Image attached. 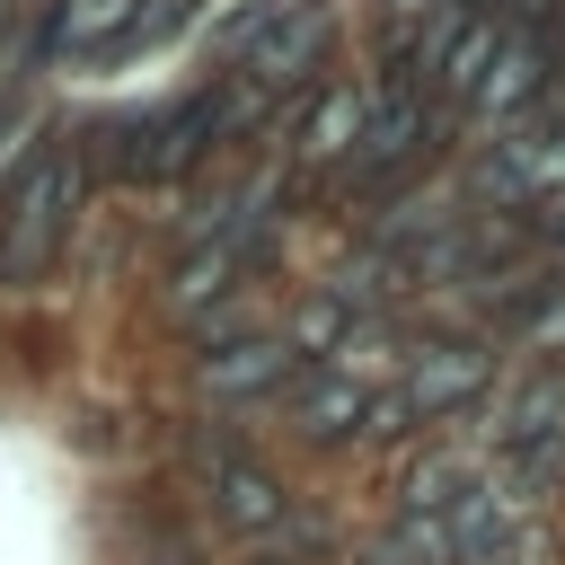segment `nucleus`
<instances>
[{
    "label": "nucleus",
    "mask_w": 565,
    "mask_h": 565,
    "mask_svg": "<svg viewBox=\"0 0 565 565\" xmlns=\"http://www.w3.org/2000/svg\"><path fill=\"white\" fill-rule=\"evenodd\" d=\"M79 221V150L35 141L26 168L0 185V282H44Z\"/></svg>",
    "instance_id": "1"
},
{
    "label": "nucleus",
    "mask_w": 565,
    "mask_h": 565,
    "mask_svg": "<svg viewBox=\"0 0 565 565\" xmlns=\"http://www.w3.org/2000/svg\"><path fill=\"white\" fill-rule=\"evenodd\" d=\"M486 388H494V353H486V344H424V353L406 362V380L371 397L362 433H371V441H406L415 424H441V415L477 406Z\"/></svg>",
    "instance_id": "2"
},
{
    "label": "nucleus",
    "mask_w": 565,
    "mask_h": 565,
    "mask_svg": "<svg viewBox=\"0 0 565 565\" xmlns=\"http://www.w3.org/2000/svg\"><path fill=\"white\" fill-rule=\"evenodd\" d=\"M247 106H256V97H238V88H194V97H177L159 124H141V141L124 150V168L150 177V185H168V177H185V168H194Z\"/></svg>",
    "instance_id": "3"
},
{
    "label": "nucleus",
    "mask_w": 565,
    "mask_h": 565,
    "mask_svg": "<svg viewBox=\"0 0 565 565\" xmlns=\"http://www.w3.org/2000/svg\"><path fill=\"white\" fill-rule=\"evenodd\" d=\"M415 159H433V97H424V79H397V88L362 115V141H353V159H344V185L380 194V185H397Z\"/></svg>",
    "instance_id": "4"
},
{
    "label": "nucleus",
    "mask_w": 565,
    "mask_h": 565,
    "mask_svg": "<svg viewBox=\"0 0 565 565\" xmlns=\"http://www.w3.org/2000/svg\"><path fill=\"white\" fill-rule=\"evenodd\" d=\"M327 35H335V9H327V0H282V18H274L256 44H247V97L300 88V79L318 71Z\"/></svg>",
    "instance_id": "5"
},
{
    "label": "nucleus",
    "mask_w": 565,
    "mask_h": 565,
    "mask_svg": "<svg viewBox=\"0 0 565 565\" xmlns=\"http://www.w3.org/2000/svg\"><path fill=\"white\" fill-rule=\"evenodd\" d=\"M494 53H503V26H494L486 9H450L441 35L424 44V97H433V88H441V97H477V79L494 71Z\"/></svg>",
    "instance_id": "6"
},
{
    "label": "nucleus",
    "mask_w": 565,
    "mask_h": 565,
    "mask_svg": "<svg viewBox=\"0 0 565 565\" xmlns=\"http://www.w3.org/2000/svg\"><path fill=\"white\" fill-rule=\"evenodd\" d=\"M300 371V353L282 344V335H238V344H212L203 353V388L212 397H265V388H282Z\"/></svg>",
    "instance_id": "7"
},
{
    "label": "nucleus",
    "mask_w": 565,
    "mask_h": 565,
    "mask_svg": "<svg viewBox=\"0 0 565 565\" xmlns=\"http://www.w3.org/2000/svg\"><path fill=\"white\" fill-rule=\"evenodd\" d=\"M547 71H556V53H547V35H503V53H494V71L477 79V115L486 124H503V115H521L539 88H547Z\"/></svg>",
    "instance_id": "8"
},
{
    "label": "nucleus",
    "mask_w": 565,
    "mask_h": 565,
    "mask_svg": "<svg viewBox=\"0 0 565 565\" xmlns=\"http://www.w3.org/2000/svg\"><path fill=\"white\" fill-rule=\"evenodd\" d=\"M477 486H486L477 459H459V450H424V459L397 477V521H450Z\"/></svg>",
    "instance_id": "9"
},
{
    "label": "nucleus",
    "mask_w": 565,
    "mask_h": 565,
    "mask_svg": "<svg viewBox=\"0 0 565 565\" xmlns=\"http://www.w3.org/2000/svg\"><path fill=\"white\" fill-rule=\"evenodd\" d=\"M212 512H221L230 530H282L291 494H282V477L256 468V459H212Z\"/></svg>",
    "instance_id": "10"
},
{
    "label": "nucleus",
    "mask_w": 565,
    "mask_h": 565,
    "mask_svg": "<svg viewBox=\"0 0 565 565\" xmlns=\"http://www.w3.org/2000/svg\"><path fill=\"white\" fill-rule=\"evenodd\" d=\"M362 115H371V97L362 88H318V106L300 115V168H344L353 159V141H362Z\"/></svg>",
    "instance_id": "11"
},
{
    "label": "nucleus",
    "mask_w": 565,
    "mask_h": 565,
    "mask_svg": "<svg viewBox=\"0 0 565 565\" xmlns=\"http://www.w3.org/2000/svg\"><path fill=\"white\" fill-rule=\"evenodd\" d=\"M362 415H371V388L353 371H318V380L291 388V424L309 441H344V433H362Z\"/></svg>",
    "instance_id": "12"
},
{
    "label": "nucleus",
    "mask_w": 565,
    "mask_h": 565,
    "mask_svg": "<svg viewBox=\"0 0 565 565\" xmlns=\"http://www.w3.org/2000/svg\"><path fill=\"white\" fill-rule=\"evenodd\" d=\"M494 441H503L512 459H530V450H547V441H565V380H556V371H539V380H521V388L503 397V424H494Z\"/></svg>",
    "instance_id": "13"
},
{
    "label": "nucleus",
    "mask_w": 565,
    "mask_h": 565,
    "mask_svg": "<svg viewBox=\"0 0 565 565\" xmlns=\"http://www.w3.org/2000/svg\"><path fill=\"white\" fill-rule=\"evenodd\" d=\"M132 9H141V0H71L62 26H53V44H71V53H124Z\"/></svg>",
    "instance_id": "14"
},
{
    "label": "nucleus",
    "mask_w": 565,
    "mask_h": 565,
    "mask_svg": "<svg viewBox=\"0 0 565 565\" xmlns=\"http://www.w3.org/2000/svg\"><path fill=\"white\" fill-rule=\"evenodd\" d=\"M539 238L565 256V194H547V203H539Z\"/></svg>",
    "instance_id": "15"
},
{
    "label": "nucleus",
    "mask_w": 565,
    "mask_h": 565,
    "mask_svg": "<svg viewBox=\"0 0 565 565\" xmlns=\"http://www.w3.org/2000/svg\"><path fill=\"white\" fill-rule=\"evenodd\" d=\"M247 565H300V556H274V547H265V556H247Z\"/></svg>",
    "instance_id": "16"
},
{
    "label": "nucleus",
    "mask_w": 565,
    "mask_h": 565,
    "mask_svg": "<svg viewBox=\"0 0 565 565\" xmlns=\"http://www.w3.org/2000/svg\"><path fill=\"white\" fill-rule=\"evenodd\" d=\"M18 9H26V0H0V26H9V18H18Z\"/></svg>",
    "instance_id": "17"
},
{
    "label": "nucleus",
    "mask_w": 565,
    "mask_h": 565,
    "mask_svg": "<svg viewBox=\"0 0 565 565\" xmlns=\"http://www.w3.org/2000/svg\"><path fill=\"white\" fill-rule=\"evenodd\" d=\"M547 18H556V26H565V0H556V9H547Z\"/></svg>",
    "instance_id": "18"
},
{
    "label": "nucleus",
    "mask_w": 565,
    "mask_h": 565,
    "mask_svg": "<svg viewBox=\"0 0 565 565\" xmlns=\"http://www.w3.org/2000/svg\"><path fill=\"white\" fill-rule=\"evenodd\" d=\"M0 115H9V97H0Z\"/></svg>",
    "instance_id": "19"
}]
</instances>
